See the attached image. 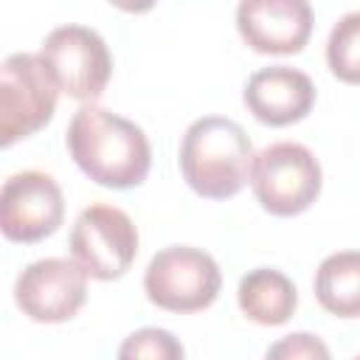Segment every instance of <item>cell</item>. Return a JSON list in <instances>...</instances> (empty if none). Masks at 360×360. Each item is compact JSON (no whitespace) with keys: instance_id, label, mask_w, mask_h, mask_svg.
Listing matches in <instances>:
<instances>
[{"instance_id":"1","label":"cell","mask_w":360,"mask_h":360,"mask_svg":"<svg viewBox=\"0 0 360 360\" xmlns=\"http://www.w3.org/2000/svg\"><path fill=\"white\" fill-rule=\"evenodd\" d=\"M65 143L73 163L104 188L141 186L152 166V146L143 129L96 104L76 110Z\"/></svg>"},{"instance_id":"2","label":"cell","mask_w":360,"mask_h":360,"mask_svg":"<svg viewBox=\"0 0 360 360\" xmlns=\"http://www.w3.org/2000/svg\"><path fill=\"white\" fill-rule=\"evenodd\" d=\"M253 143L248 132L222 115H202L188 124L180 141V172L194 194L228 200L239 194L253 174Z\"/></svg>"},{"instance_id":"3","label":"cell","mask_w":360,"mask_h":360,"mask_svg":"<svg viewBox=\"0 0 360 360\" xmlns=\"http://www.w3.org/2000/svg\"><path fill=\"white\" fill-rule=\"evenodd\" d=\"M219 267L211 253L191 245H169L152 256L143 273L146 298L166 312H200L219 295Z\"/></svg>"},{"instance_id":"4","label":"cell","mask_w":360,"mask_h":360,"mask_svg":"<svg viewBox=\"0 0 360 360\" xmlns=\"http://www.w3.org/2000/svg\"><path fill=\"white\" fill-rule=\"evenodd\" d=\"M321 183V163L304 143H270L253 160V194L273 217H295L307 211L318 200Z\"/></svg>"},{"instance_id":"5","label":"cell","mask_w":360,"mask_h":360,"mask_svg":"<svg viewBox=\"0 0 360 360\" xmlns=\"http://www.w3.org/2000/svg\"><path fill=\"white\" fill-rule=\"evenodd\" d=\"M59 84L39 53H11L0 68V146L39 132L56 110Z\"/></svg>"},{"instance_id":"6","label":"cell","mask_w":360,"mask_h":360,"mask_svg":"<svg viewBox=\"0 0 360 360\" xmlns=\"http://www.w3.org/2000/svg\"><path fill=\"white\" fill-rule=\"evenodd\" d=\"M39 59L51 70L59 90L84 104H93L104 93L112 73L107 42L84 25L53 28L39 45Z\"/></svg>"},{"instance_id":"7","label":"cell","mask_w":360,"mask_h":360,"mask_svg":"<svg viewBox=\"0 0 360 360\" xmlns=\"http://www.w3.org/2000/svg\"><path fill=\"white\" fill-rule=\"evenodd\" d=\"M70 253L90 278H121L138 256V228L115 205H87L73 222Z\"/></svg>"},{"instance_id":"8","label":"cell","mask_w":360,"mask_h":360,"mask_svg":"<svg viewBox=\"0 0 360 360\" xmlns=\"http://www.w3.org/2000/svg\"><path fill=\"white\" fill-rule=\"evenodd\" d=\"M65 200L59 183L45 172H17L0 191V228L11 242L34 245L62 225Z\"/></svg>"},{"instance_id":"9","label":"cell","mask_w":360,"mask_h":360,"mask_svg":"<svg viewBox=\"0 0 360 360\" xmlns=\"http://www.w3.org/2000/svg\"><path fill=\"white\" fill-rule=\"evenodd\" d=\"M87 278L76 259H39L17 276L14 301L37 323H62L84 307Z\"/></svg>"},{"instance_id":"10","label":"cell","mask_w":360,"mask_h":360,"mask_svg":"<svg viewBox=\"0 0 360 360\" xmlns=\"http://www.w3.org/2000/svg\"><path fill=\"white\" fill-rule=\"evenodd\" d=\"M236 31L256 53H298L312 34L309 0H239Z\"/></svg>"},{"instance_id":"11","label":"cell","mask_w":360,"mask_h":360,"mask_svg":"<svg viewBox=\"0 0 360 360\" xmlns=\"http://www.w3.org/2000/svg\"><path fill=\"white\" fill-rule=\"evenodd\" d=\"M242 98L256 121L267 127H287L309 115L315 104V84L304 70L270 65L248 79Z\"/></svg>"},{"instance_id":"12","label":"cell","mask_w":360,"mask_h":360,"mask_svg":"<svg viewBox=\"0 0 360 360\" xmlns=\"http://www.w3.org/2000/svg\"><path fill=\"white\" fill-rule=\"evenodd\" d=\"M236 298H239V309L262 326L287 323L298 307L295 284L281 270H273V267H256L245 273L239 281Z\"/></svg>"},{"instance_id":"13","label":"cell","mask_w":360,"mask_h":360,"mask_svg":"<svg viewBox=\"0 0 360 360\" xmlns=\"http://www.w3.org/2000/svg\"><path fill=\"white\" fill-rule=\"evenodd\" d=\"M315 298L338 318H360V250H340L321 262Z\"/></svg>"},{"instance_id":"14","label":"cell","mask_w":360,"mask_h":360,"mask_svg":"<svg viewBox=\"0 0 360 360\" xmlns=\"http://www.w3.org/2000/svg\"><path fill=\"white\" fill-rule=\"evenodd\" d=\"M326 62L340 82L360 84V11H349L335 22L326 39Z\"/></svg>"},{"instance_id":"15","label":"cell","mask_w":360,"mask_h":360,"mask_svg":"<svg viewBox=\"0 0 360 360\" xmlns=\"http://www.w3.org/2000/svg\"><path fill=\"white\" fill-rule=\"evenodd\" d=\"M118 357H124V360H135V357L180 360V357H183V346L174 340L172 332L149 326V329H138V332H132V335L121 343Z\"/></svg>"},{"instance_id":"16","label":"cell","mask_w":360,"mask_h":360,"mask_svg":"<svg viewBox=\"0 0 360 360\" xmlns=\"http://www.w3.org/2000/svg\"><path fill=\"white\" fill-rule=\"evenodd\" d=\"M267 357H281V360H298V357H321L326 360L329 357V349L315 338V335H307V332H298V335H287L284 340L273 343L267 349Z\"/></svg>"},{"instance_id":"17","label":"cell","mask_w":360,"mask_h":360,"mask_svg":"<svg viewBox=\"0 0 360 360\" xmlns=\"http://www.w3.org/2000/svg\"><path fill=\"white\" fill-rule=\"evenodd\" d=\"M115 8H121V11H129V14H143V11H149L158 0H110Z\"/></svg>"}]
</instances>
